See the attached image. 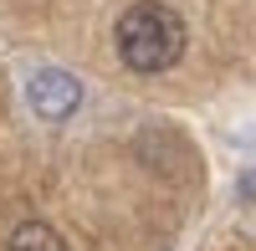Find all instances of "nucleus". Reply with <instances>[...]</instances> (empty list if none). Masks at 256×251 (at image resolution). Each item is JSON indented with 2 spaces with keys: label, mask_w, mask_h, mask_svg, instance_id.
Returning a JSON list of instances; mask_svg holds the SVG:
<instances>
[{
  "label": "nucleus",
  "mask_w": 256,
  "mask_h": 251,
  "mask_svg": "<svg viewBox=\"0 0 256 251\" xmlns=\"http://www.w3.org/2000/svg\"><path fill=\"white\" fill-rule=\"evenodd\" d=\"M184 16L174 6H164V0H138V6H128L118 16V56L128 72L138 77H154V72H169L174 62L184 56Z\"/></svg>",
  "instance_id": "f257e3e1"
},
{
  "label": "nucleus",
  "mask_w": 256,
  "mask_h": 251,
  "mask_svg": "<svg viewBox=\"0 0 256 251\" xmlns=\"http://www.w3.org/2000/svg\"><path fill=\"white\" fill-rule=\"evenodd\" d=\"M26 102H31L36 118L62 123V118L77 113V102H82V82H77V72H67V67H36V72L26 77Z\"/></svg>",
  "instance_id": "f03ea898"
},
{
  "label": "nucleus",
  "mask_w": 256,
  "mask_h": 251,
  "mask_svg": "<svg viewBox=\"0 0 256 251\" xmlns=\"http://www.w3.org/2000/svg\"><path fill=\"white\" fill-rule=\"evenodd\" d=\"M6 251H67V246H62V236L46 220H20L10 231V241H6Z\"/></svg>",
  "instance_id": "7ed1b4c3"
},
{
  "label": "nucleus",
  "mask_w": 256,
  "mask_h": 251,
  "mask_svg": "<svg viewBox=\"0 0 256 251\" xmlns=\"http://www.w3.org/2000/svg\"><path fill=\"white\" fill-rule=\"evenodd\" d=\"M241 200H256V170L241 174Z\"/></svg>",
  "instance_id": "20e7f679"
}]
</instances>
